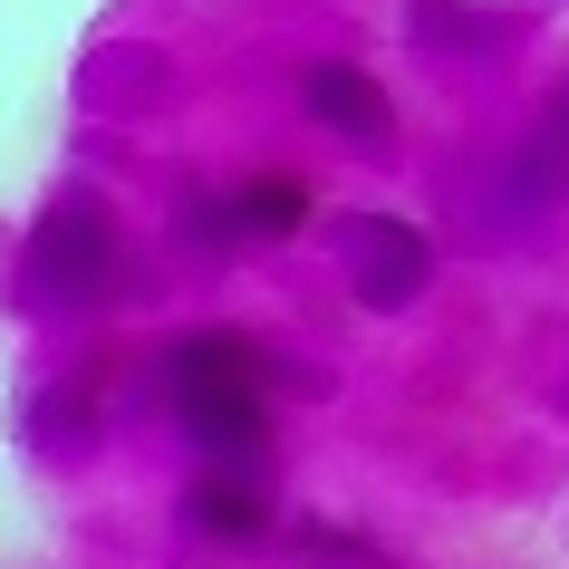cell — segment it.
Wrapping results in <instances>:
<instances>
[{
    "instance_id": "5b68a950",
    "label": "cell",
    "mask_w": 569,
    "mask_h": 569,
    "mask_svg": "<svg viewBox=\"0 0 569 569\" xmlns=\"http://www.w3.org/2000/svg\"><path fill=\"white\" fill-rule=\"evenodd\" d=\"M222 212H232V241H290L319 212V193L300 174H251L241 193H222Z\"/></svg>"
},
{
    "instance_id": "8992f818",
    "label": "cell",
    "mask_w": 569,
    "mask_h": 569,
    "mask_svg": "<svg viewBox=\"0 0 569 569\" xmlns=\"http://www.w3.org/2000/svg\"><path fill=\"white\" fill-rule=\"evenodd\" d=\"M183 521H193L203 540H261L270 511H261V492H251L241 473H203L193 492H183Z\"/></svg>"
},
{
    "instance_id": "7a4b0ae2",
    "label": "cell",
    "mask_w": 569,
    "mask_h": 569,
    "mask_svg": "<svg viewBox=\"0 0 569 569\" xmlns=\"http://www.w3.org/2000/svg\"><path fill=\"white\" fill-rule=\"evenodd\" d=\"M117 261V203L88 193V183H68L59 203L30 222V251H20V290L39 309H68V300H97V280Z\"/></svg>"
},
{
    "instance_id": "6da1fadb",
    "label": "cell",
    "mask_w": 569,
    "mask_h": 569,
    "mask_svg": "<svg viewBox=\"0 0 569 569\" xmlns=\"http://www.w3.org/2000/svg\"><path fill=\"white\" fill-rule=\"evenodd\" d=\"M270 348L241 329H193L164 348V406H174V425L193 435V445L212 453V463H251V453L270 445Z\"/></svg>"
},
{
    "instance_id": "277c9868",
    "label": "cell",
    "mask_w": 569,
    "mask_h": 569,
    "mask_svg": "<svg viewBox=\"0 0 569 569\" xmlns=\"http://www.w3.org/2000/svg\"><path fill=\"white\" fill-rule=\"evenodd\" d=\"M300 107L319 126H329V136H348V146L358 154H377L396 136V107H387V88H377V78H367V68H348V59H319L300 78Z\"/></svg>"
},
{
    "instance_id": "3957f363",
    "label": "cell",
    "mask_w": 569,
    "mask_h": 569,
    "mask_svg": "<svg viewBox=\"0 0 569 569\" xmlns=\"http://www.w3.org/2000/svg\"><path fill=\"white\" fill-rule=\"evenodd\" d=\"M338 261H348V290L367 309H416L425 280H435V241L396 212H348L338 222Z\"/></svg>"
},
{
    "instance_id": "52a82bcc",
    "label": "cell",
    "mask_w": 569,
    "mask_h": 569,
    "mask_svg": "<svg viewBox=\"0 0 569 569\" xmlns=\"http://www.w3.org/2000/svg\"><path fill=\"white\" fill-rule=\"evenodd\" d=\"M30 435H39V453H78L97 435V396L88 387H49L30 406Z\"/></svg>"
}]
</instances>
